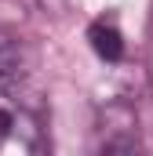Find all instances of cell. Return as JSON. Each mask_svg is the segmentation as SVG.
Instances as JSON below:
<instances>
[{"instance_id":"cell-3","label":"cell","mask_w":153,"mask_h":156,"mask_svg":"<svg viewBox=\"0 0 153 156\" xmlns=\"http://www.w3.org/2000/svg\"><path fill=\"white\" fill-rule=\"evenodd\" d=\"M15 127H18V116H15L11 109H0V138H7Z\"/></svg>"},{"instance_id":"cell-2","label":"cell","mask_w":153,"mask_h":156,"mask_svg":"<svg viewBox=\"0 0 153 156\" xmlns=\"http://www.w3.org/2000/svg\"><path fill=\"white\" fill-rule=\"evenodd\" d=\"M18 80H22V55L15 47V40L0 37V94L15 91Z\"/></svg>"},{"instance_id":"cell-1","label":"cell","mask_w":153,"mask_h":156,"mask_svg":"<svg viewBox=\"0 0 153 156\" xmlns=\"http://www.w3.org/2000/svg\"><path fill=\"white\" fill-rule=\"evenodd\" d=\"M88 40H91V51H95L102 62H120V58H124V37H120V29H117L113 22H106V18L91 22Z\"/></svg>"},{"instance_id":"cell-4","label":"cell","mask_w":153,"mask_h":156,"mask_svg":"<svg viewBox=\"0 0 153 156\" xmlns=\"http://www.w3.org/2000/svg\"><path fill=\"white\" fill-rule=\"evenodd\" d=\"M150 26H153V15H150Z\"/></svg>"}]
</instances>
